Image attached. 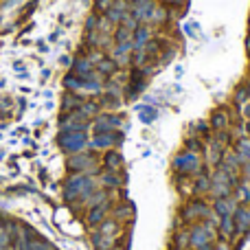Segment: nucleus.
<instances>
[{"mask_svg":"<svg viewBox=\"0 0 250 250\" xmlns=\"http://www.w3.org/2000/svg\"><path fill=\"white\" fill-rule=\"evenodd\" d=\"M211 213H213V208L208 207L204 200L193 198V200H187L185 207L180 208V220H182V224L193 226V224H198V222H204Z\"/></svg>","mask_w":250,"mask_h":250,"instance_id":"obj_1","label":"nucleus"},{"mask_svg":"<svg viewBox=\"0 0 250 250\" xmlns=\"http://www.w3.org/2000/svg\"><path fill=\"white\" fill-rule=\"evenodd\" d=\"M202 156L198 151H189L185 149L182 154H178L173 158V171L180 173L182 178H189V176H195L198 171H202Z\"/></svg>","mask_w":250,"mask_h":250,"instance_id":"obj_2","label":"nucleus"},{"mask_svg":"<svg viewBox=\"0 0 250 250\" xmlns=\"http://www.w3.org/2000/svg\"><path fill=\"white\" fill-rule=\"evenodd\" d=\"M233 189H235V182L222 169H215L211 176V191H208V195H213V200L226 198V195H233Z\"/></svg>","mask_w":250,"mask_h":250,"instance_id":"obj_3","label":"nucleus"},{"mask_svg":"<svg viewBox=\"0 0 250 250\" xmlns=\"http://www.w3.org/2000/svg\"><path fill=\"white\" fill-rule=\"evenodd\" d=\"M215 237H217V233L208 230L202 222H198V224H193L189 229V242H191V248H195V250H200V248L208 246V244H213V242H215Z\"/></svg>","mask_w":250,"mask_h":250,"instance_id":"obj_4","label":"nucleus"},{"mask_svg":"<svg viewBox=\"0 0 250 250\" xmlns=\"http://www.w3.org/2000/svg\"><path fill=\"white\" fill-rule=\"evenodd\" d=\"M220 169L235 182V185H237L239 178H242V160H239V156L235 154V151H226V154L222 156Z\"/></svg>","mask_w":250,"mask_h":250,"instance_id":"obj_5","label":"nucleus"},{"mask_svg":"<svg viewBox=\"0 0 250 250\" xmlns=\"http://www.w3.org/2000/svg\"><path fill=\"white\" fill-rule=\"evenodd\" d=\"M68 167L77 173H95L99 169V165H97L95 156H90V154H75L68 160Z\"/></svg>","mask_w":250,"mask_h":250,"instance_id":"obj_6","label":"nucleus"},{"mask_svg":"<svg viewBox=\"0 0 250 250\" xmlns=\"http://www.w3.org/2000/svg\"><path fill=\"white\" fill-rule=\"evenodd\" d=\"M123 125L121 117H117V114H97L95 119V132L97 134H108V132H114V129H119Z\"/></svg>","mask_w":250,"mask_h":250,"instance_id":"obj_7","label":"nucleus"},{"mask_svg":"<svg viewBox=\"0 0 250 250\" xmlns=\"http://www.w3.org/2000/svg\"><path fill=\"white\" fill-rule=\"evenodd\" d=\"M208 125L213 127V132H217V129H230L233 127V114L226 108H217V110H213Z\"/></svg>","mask_w":250,"mask_h":250,"instance_id":"obj_8","label":"nucleus"},{"mask_svg":"<svg viewBox=\"0 0 250 250\" xmlns=\"http://www.w3.org/2000/svg\"><path fill=\"white\" fill-rule=\"evenodd\" d=\"M237 207H239V204L235 202L233 195H226V198L213 200V207H211V208H213V213H215L217 217H222V215H233Z\"/></svg>","mask_w":250,"mask_h":250,"instance_id":"obj_9","label":"nucleus"},{"mask_svg":"<svg viewBox=\"0 0 250 250\" xmlns=\"http://www.w3.org/2000/svg\"><path fill=\"white\" fill-rule=\"evenodd\" d=\"M169 20H171V9L165 7V4H160V2H156L154 11H151L149 20H147V24L149 26H165Z\"/></svg>","mask_w":250,"mask_h":250,"instance_id":"obj_10","label":"nucleus"},{"mask_svg":"<svg viewBox=\"0 0 250 250\" xmlns=\"http://www.w3.org/2000/svg\"><path fill=\"white\" fill-rule=\"evenodd\" d=\"M123 141V136L121 134H112V132H108V134H97L95 138H92V149H110V147H114V145H119V143Z\"/></svg>","mask_w":250,"mask_h":250,"instance_id":"obj_11","label":"nucleus"},{"mask_svg":"<svg viewBox=\"0 0 250 250\" xmlns=\"http://www.w3.org/2000/svg\"><path fill=\"white\" fill-rule=\"evenodd\" d=\"M154 38V26L149 24H138V29L134 31V51H141V48H145V44L149 42V40Z\"/></svg>","mask_w":250,"mask_h":250,"instance_id":"obj_12","label":"nucleus"},{"mask_svg":"<svg viewBox=\"0 0 250 250\" xmlns=\"http://www.w3.org/2000/svg\"><path fill=\"white\" fill-rule=\"evenodd\" d=\"M235 230L237 233H248L250 230V207H237L233 213Z\"/></svg>","mask_w":250,"mask_h":250,"instance_id":"obj_13","label":"nucleus"},{"mask_svg":"<svg viewBox=\"0 0 250 250\" xmlns=\"http://www.w3.org/2000/svg\"><path fill=\"white\" fill-rule=\"evenodd\" d=\"M191 187H193V193L198 195H207L208 191H211V176H208L207 171H198L193 176V180H191Z\"/></svg>","mask_w":250,"mask_h":250,"instance_id":"obj_14","label":"nucleus"},{"mask_svg":"<svg viewBox=\"0 0 250 250\" xmlns=\"http://www.w3.org/2000/svg\"><path fill=\"white\" fill-rule=\"evenodd\" d=\"M217 233H220V237L224 239V242H230V239L237 235V230H235V220H233V215H222V217H220V224H217Z\"/></svg>","mask_w":250,"mask_h":250,"instance_id":"obj_15","label":"nucleus"},{"mask_svg":"<svg viewBox=\"0 0 250 250\" xmlns=\"http://www.w3.org/2000/svg\"><path fill=\"white\" fill-rule=\"evenodd\" d=\"M233 191V198L239 207H250V180H239Z\"/></svg>","mask_w":250,"mask_h":250,"instance_id":"obj_16","label":"nucleus"},{"mask_svg":"<svg viewBox=\"0 0 250 250\" xmlns=\"http://www.w3.org/2000/svg\"><path fill=\"white\" fill-rule=\"evenodd\" d=\"M62 143H66V145H62L66 151H79L83 145H86V134L83 132H70L68 138H62Z\"/></svg>","mask_w":250,"mask_h":250,"instance_id":"obj_17","label":"nucleus"},{"mask_svg":"<svg viewBox=\"0 0 250 250\" xmlns=\"http://www.w3.org/2000/svg\"><path fill=\"white\" fill-rule=\"evenodd\" d=\"M95 68H97V73L101 75V77H112L114 73L119 70V66H117V62L112 60V57H101L99 62L95 64Z\"/></svg>","mask_w":250,"mask_h":250,"instance_id":"obj_18","label":"nucleus"},{"mask_svg":"<svg viewBox=\"0 0 250 250\" xmlns=\"http://www.w3.org/2000/svg\"><path fill=\"white\" fill-rule=\"evenodd\" d=\"M110 204H112V200H108L105 204H99V207H92L90 208V215H88V224H90V226H99L101 222L105 220V213H108Z\"/></svg>","mask_w":250,"mask_h":250,"instance_id":"obj_19","label":"nucleus"},{"mask_svg":"<svg viewBox=\"0 0 250 250\" xmlns=\"http://www.w3.org/2000/svg\"><path fill=\"white\" fill-rule=\"evenodd\" d=\"M114 239H117V237L105 235V233H101V230L92 233V244H95L97 250H112L114 248Z\"/></svg>","mask_w":250,"mask_h":250,"instance_id":"obj_20","label":"nucleus"},{"mask_svg":"<svg viewBox=\"0 0 250 250\" xmlns=\"http://www.w3.org/2000/svg\"><path fill=\"white\" fill-rule=\"evenodd\" d=\"M123 182L125 180L119 176V171H108V169H105V173L101 176V185H104L105 189H121Z\"/></svg>","mask_w":250,"mask_h":250,"instance_id":"obj_21","label":"nucleus"},{"mask_svg":"<svg viewBox=\"0 0 250 250\" xmlns=\"http://www.w3.org/2000/svg\"><path fill=\"white\" fill-rule=\"evenodd\" d=\"M235 154L239 156V160L244 163H250V136H242L235 143Z\"/></svg>","mask_w":250,"mask_h":250,"instance_id":"obj_22","label":"nucleus"},{"mask_svg":"<svg viewBox=\"0 0 250 250\" xmlns=\"http://www.w3.org/2000/svg\"><path fill=\"white\" fill-rule=\"evenodd\" d=\"M191 246L189 242V229H180L173 233V239H171V248L173 250H187Z\"/></svg>","mask_w":250,"mask_h":250,"instance_id":"obj_23","label":"nucleus"},{"mask_svg":"<svg viewBox=\"0 0 250 250\" xmlns=\"http://www.w3.org/2000/svg\"><path fill=\"white\" fill-rule=\"evenodd\" d=\"M104 165L108 171H121L123 169V156L119 151H108L104 158Z\"/></svg>","mask_w":250,"mask_h":250,"instance_id":"obj_24","label":"nucleus"},{"mask_svg":"<svg viewBox=\"0 0 250 250\" xmlns=\"http://www.w3.org/2000/svg\"><path fill=\"white\" fill-rule=\"evenodd\" d=\"M73 68H75V75H79V77H86V75H90L92 70H95V64H92L88 57H77Z\"/></svg>","mask_w":250,"mask_h":250,"instance_id":"obj_25","label":"nucleus"},{"mask_svg":"<svg viewBox=\"0 0 250 250\" xmlns=\"http://www.w3.org/2000/svg\"><path fill=\"white\" fill-rule=\"evenodd\" d=\"M233 101L239 105V108H242L244 104H248V101H250V92H248V83H246V82H242V83L237 86V90H235Z\"/></svg>","mask_w":250,"mask_h":250,"instance_id":"obj_26","label":"nucleus"},{"mask_svg":"<svg viewBox=\"0 0 250 250\" xmlns=\"http://www.w3.org/2000/svg\"><path fill=\"white\" fill-rule=\"evenodd\" d=\"M129 217H132V207H129V204H121V207L114 208V217H112V220L125 222V220H129Z\"/></svg>","mask_w":250,"mask_h":250,"instance_id":"obj_27","label":"nucleus"},{"mask_svg":"<svg viewBox=\"0 0 250 250\" xmlns=\"http://www.w3.org/2000/svg\"><path fill=\"white\" fill-rule=\"evenodd\" d=\"M138 24H141V22H138L136 18L132 16V13H127V16L123 18V22H121V26H125V29H129V31H132V33L138 29Z\"/></svg>","mask_w":250,"mask_h":250,"instance_id":"obj_28","label":"nucleus"},{"mask_svg":"<svg viewBox=\"0 0 250 250\" xmlns=\"http://www.w3.org/2000/svg\"><path fill=\"white\" fill-rule=\"evenodd\" d=\"M112 2H114V0H95V11L104 16V13L112 7Z\"/></svg>","mask_w":250,"mask_h":250,"instance_id":"obj_29","label":"nucleus"},{"mask_svg":"<svg viewBox=\"0 0 250 250\" xmlns=\"http://www.w3.org/2000/svg\"><path fill=\"white\" fill-rule=\"evenodd\" d=\"M7 246H9V233L0 230V250H7Z\"/></svg>","mask_w":250,"mask_h":250,"instance_id":"obj_30","label":"nucleus"},{"mask_svg":"<svg viewBox=\"0 0 250 250\" xmlns=\"http://www.w3.org/2000/svg\"><path fill=\"white\" fill-rule=\"evenodd\" d=\"M239 180H250V163L242 165V178H239Z\"/></svg>","mask_w":250,"mask_h":250,"instance_id":"obj_31","label":"nucleus"},{"mask_svg":"<svg viewBox=\"0 0 250 250\" xmlns=\"http://www.w3.org/2000/svg\"><path fill=\"white\" fill-rule=\"evenodd\" d=\"M213 248L215 250H230V244L222 239V242H213Z\"/></svg>","mask_w":250,"mask_h":250,"instance_id":"obj_32","label":"nucleus"},{"mask_svg":"<svg viewBox=\"0 0 250 250\" xmlns=\"http://www.w3.org/2000/svg\"><path fill=\"white\" fill-rule=\"evenodd\" d=\"M239 112H242V119H246V121H250V101H248V104H244V105H242V110H239Z\"/></svg>","mask_w":250,"mask_h":250,"instance_id":"obj_33","label":"nucleus"},{"mask_svg":"<svg viewBox=\"0 0 250 250\" xmlns=\"http://www.w3.org/2000/svg\"><path fill=\"white\" fill-rule=\"evenodd\" d=\"M200 250H215V248H213V244H208V246H204V248H200Z\"/></svg>","mask_w":250,"mask_h":250,"instance_id":"obj_34","label":"nucleus"},{"mask_svg":"<svg viewBox=\"0 0 250 250\" xmlns=\"http://www.w3.org/2000/svg\"><path fill=\"white\" fill-rule=\"evenodd\" d=\"M246 136H250V121L246 123Z\"/></svg>","mask_w":250,"mask_h":250,"instance_id":"obj_35","label":"nucleus"},{"mask_svg":"<svg viewBox=\"0 0 250 250\" xmlns=\"http://www.w3.org/2000/svg\"><path fill=\"white\" fill-rule=\"evenodd\" d=\"M112 250H123V248H112Z\"/></svg>","mask_w":250,"mask_h":250,"instance_id":"obj_36","label":"nucleus"},{"mask_svg":"<svg viewBox=\"0 0 250 250\" xmlns=\"http://www.w3.org/2000/svg\"><path fill=\"white\" fill-rule=\"evenodd\" d=\"M248 57H250V48H248Z\"/></svg>","mask_w":250,"mask_h":250,"instance_id":"obj_37","label":"nucleus"},{"mask_svg":"<svg viewBox=\"0 0 250 250\" xmlns=\"http://www.w3.org/2000/svg\"><path fill=\"white\" fill-rule=\"evenodd\" d=\"M248 22H250V20H248Z\"/></svg>","mask_w":250,"mask_h":250,"instance_id":"obj_38","label":"nucleus"}]
</instances>
